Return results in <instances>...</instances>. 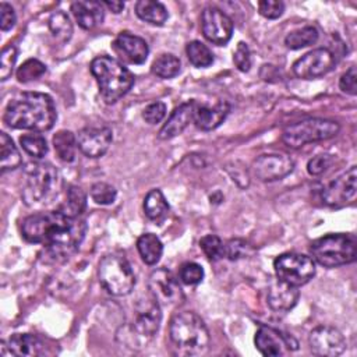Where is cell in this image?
<instances>
[{"mask_svg":"<svg viewBox=\"0 0 357 357\" xmlns=\"http://www.w3.org/2000/svg\"><path fill=\"white\" fill-rule=\"evenodd\" d=\"M22 237L28 243L42 244L47 252L59 258H68L81 244L86 233V223L63 212H38L26 216L21 226Z\"/></svg>","mask_w":357,"mask_h":357,"instance_id":"1","label":"cell"},{"mask_svg":"<svg viewBox=\"0 0 357 357\" xmlns=\"http://www.w3.org/2000/svg\"><path fill=\"white\" fill-rule=\"evenodd\" d=\"M57 119V112L53 99L42 92H22L8 102L3 120L17 130L47 131Z\"/></svg>","mask_w":357,"mask_h":357,"instance_id":"2","label":"cell"},{"mask_svg":"<svg viewBox=\"0 0 357 357\" xmlns=\"http://www.w3.org/2000/svg\"><path fill=\"white\" fill-rule=\"evenodd\" d=\"M169 337L183 356H204L211 343L209 331L201 317L192 311L176 312L169 322Z\"/></svg>","mask_w":357,"mask_h":357,"instance_id":"3","label":"cell"},{"mask_svg":"<svg viewBox=\"0 0 357 357\" xmlns=\"http://www.w3.org/2000/svg\"><path fill=\"white\" fill-rule=\"evenodd\" d=\"M89 68L98 82L99 93L107 105L116 103L134 85L132 73L121 61L110 56L95 57Z\"/></svg>","mask_w":357,"mask_h":357,"instance_id":"4","label":"cell"},{"mask_svg":"<svg viewBox=\"0 0 357 357\" xmlns=\"http://www.w3.org/2000/svg\"><path fill=\"white\" fill-rule=\"evenodd\" d=\"M314 259L325 268H337L356 261L357 240L349 233H331L310 245Z\"/></svg>","mask_w":357,"mask_h":357,"instance_id":"5","label":"cell"},{"mask_svg":"<svg viewBox=\"0 0 357 357\" xmlns=\"http://www.w3.org/2000/svg\"><path fill=\"white\" fill-rule=\"evenodd\" d=\"M60 188V174L57 169L46 162L29 165L25 172V181L21 197L25 205L32 206L49 202Z\"/></svg>","mask_w":357,"mask_h":357,"instance_id":"6","label":"cell"},{"mask_svg":"<svg viewBox=\"0 0 357 357\" xmlns=\"http://www.w3.org/2000/svg\"><path fill=\"white\" fill-rule=\"evenodd\" d=\"M340 131V124L328 119H305L289 124L282 131V141L291 149H298L307 144L326 141Z\"/></svg>","mask_w":357,"mask_h":357,"instance_id":"7","label":"cell"},{"mask_svg":"<svg viewBox=\"0 0 357 357\" xmlns=\"http://www.w3.org/2000/svg\"><path fill=\"white\" fill-rule=\"evenodd\" d=\"M98 278L100 286L116 297L130 294L135 286L134 271L127 258L120 254H107L100 259Z\"/></svg>","mask_w":357,"mask_h":357,"instance_id":"8","label":"cell"},{"mask_svg":"<svg viewBox=\"0 0 357 357\" xmlns=\"http://www.w3.org/2000/svg\"><path fill=\"white\" fill-rule=\"evenodd\" d=\"M273 269L279 280L300 287L314 278L315 262L305 254L284 252L273 261Z\"/></svg>","mask_w":357,"mask_h":357,"instance_id":"9","label":"cell"},{"mask_svg":"<svg viewBox=\"0 0 357 357\" xmlns=\"http://www.w3.org/2000/svg\"><path fill=\"white\" fill-rule=\"evenodd\" d=\"M336 57L326 47L314 49L293 63V73L301 79H314L326 75L335 68Z\"/></svg>","mask_w":357,"mask_h":357,"instance_id":"10","label":"cell"},{"mask_svg":"<svg viewBox=\"0 0 357 357\" xmlns=\"http://www.w3.org/2000/svg\"><path fill=\"white\" fill-rule=\"evenodd\" d=\"M357 192V167L351 166L349 170L333 178L321 191V199L331 208H340L351 202Z\"/></svg>","mask_w":357,"mask_h":357,"instance_id":"11","label":"cell"},{"mask_svg":"<svg viewBox=\"0 0 357 357\" xmlns=\"http://www.w3.org/2000/svg\"><path fill=\"white\" fill-rule=\"evenodd\" d=\"M148 287L159 305H174L184 298L178 279L166 268H159L149 275Z\"/></svg>","mask_w":357,"mask_h":357,"instance_id":"12","label":"cell"},{"mask_svg":"<svg viewBox=\"0 0 357 357\" xmlns=\"http://www.w3.org/2000/svg\"><path fill=\"white\" fill-rule=\"evenodd\" d=\"M254 342L258 351L266 357L284 356L289 351L296 350L298 346L297 340L290 335H286L282 331L268 325H259L255 332Z\"/></svg>","mask_w":357,"mask_h":357,"instance_id":"13","label":"cell"},{"mask_svg":"<svg viewBox=\"0 0 357 357\" xmlns=\"http://www.w3.org/2000/svg\"><path fill=\"white\" fill-rule=\"evenodd\" d=\"M233 21L218 7H206L201 14V31L205 39L209 42L223 46L233 35Z\"/></svg>","mask_w":357,"mask_h":357,"instance_id":"14","label":"cell"},{"mask_svg":"<svg viewBox=\"0 0 357 357\" xmlns=\"http://www.w3.org/2000/svg\"><path fill=\"white\" fill-rule=\"evenodd\" d=\"M310 349L322 357H336L346 350V339L342 332L329 325H319L310 332Z\"/></svg>","mask_w":357,"mask_h":357,"instance_id":"15","label":"cell"},{"mask_svg":"<svg viewBox=\"0 0 357 357\" xmlns=\"http://www.w3.org/2000/svg\"><path fill=\"white\" fill-rule=\"evenodd\" d=\"M294 160L286 153H264L252 163V173L261 181H276L290 174Z\"/></svg>","mask_w":357,"mask_h":357,"instance_id":"16","label":"cell"},{"mask_svg":"<svg viewBox=\"0 0 357 357\" xmlns=\"http://www.w3.org/2000/svg\"><path fill=\"white\" fill-rule=\"evenodd\" d=\"M113 141V131L107 126H88L78 131V149L88 158L103 156Z\"/></svg>","mask_w":357,"mask_h":357,"instance_id":"17","label":"cell"},{"mask_svg":"<svg viewBox=\"0 0 357 357\" xmlns=\"http://www.w3.org/2000/svg\"><path fill=\"white\" fill-rule=\"evenodd\" d=\"M162 322L160 305L151 296L146 300L137 303L134 308V319L131 324V331L142 337H152L159 331Z\"/></svg>","mask_w":357,"mask_h":357,"instance_id":"18","label":"cell"},{"mask_svg":"<svg viewBox=\"0 0 357 357\" xmlns=\"http://www.w3.org/2000/svg\"><path fill=\"white\" fill-rule=\"evenodd\" d=\"M113 47L124 60L131 64L145 63L149 54V47L145 39L127 31H123L116 36Z\"/></svg>","mask_w":357,"mask_h":357,"instance_id":"19","label":"cell"},{"mask_svg":"<svg viewBox=\"0 0 357 357\" xmlns=\"http://www.w3.org/2000/svg\"><path fill=\"white\" fill-rule=\"evenodd\" d=\"M195 107H197L195 100H187V102L178 105L172 112L167 121L159 130V132H158L159 139H172V138L180 135L187 128V126L194 120Z\"/></svg>","mask_w":357,"mask_h":357,"instance_id":"20","label":"cell"},{"mask_svg":"<svg viewBox=\"0 0 357 357\" xmlns=\"http://www.w3.org/2000/svg\"><path fill=\"white\" fill-rule=\"evenodd\" d=\"M230 112V105L226 100H219L215 105H198L194 113V124L202 131L218 128Z\"/></svg>","mask_w":357,"mask_h":357,"instance_id":"21","label":"cell"},{"mask_svg":"<svg viewBox=\"0 0 357 357\" xmlns=\"http://www.w3.org/2000/svg\"><path fill=\"white\" fill-rule=\"evenodd\" d=\"M298 297V287L278 279L268 290V305L272 311L287 312L297 304Z\"/></svg>","mask_w":357,"mask_h":357,"instance_id":"22","label":"cell"},{"mask_svg":"<svg viewBox=\"0 0 357 357\" xmlns=\"http://www.w3.org/2000/svg\"><path fill=\"white\" fill-rule=\"evenodd\" d=\"M8 353L11 356H26V357H36L47 354V346L45 342L32 333H15L8 337L7 346Z\"/></svg>","mask_w":357,"mask_h":357,"instance_id":"23","label":"cell"},{"mask_svg":"<svg viewBox=\"0 0 357 357\" xmlns=\"http://www.w3.org/2000/svg\"><path fill=\"white\" fill-rule=\"evenodd\" d=\"M71 13L82 29H92L105 18L103 4L93 0H79L71 4Z\"/></svg>","mask_w":357,"mask_h":357,"instance_id":"24","label":"cell"},{"mask_svg":"<svg viewBox=\"0 0 357 357\" xmlns=\"http://www.w3.org/2000/svg\"><path fill=\"white\" fill-rule=\"evenodd\" d=\"M137 250L146 265H155L163 254V244L156 234L144 233L137 240Z\"/></svg>","mask_w":357,"mask_h":357,"instance_id":"25","label":"cell"},{"mask_svg":"<svg viewBox=\"0 0 357 357\" xmlns=\"http://www.w3.org/2000/svg\"><path fill=\"white\" fill-rule=\"evenodd\" d=\"M134 8L139 20L152 25H163L169 17L166 7L160 1L139 0L135 3Z\"/></svg>","mask_w":357,"mask_h":357,"instance_id":"26","label":"cell"},{"mask_svg":"<svg viewBox=\"0 0 357 357\" xmlns=\"http://www.w3.org/2000/svg\"><path fill=\"white\" fill-rule=\"evenodd\" d=\"M144 212L153 222H162L167 216L169 204L159 188H153L145 195Z\"/></svg>","mask_w":357,"mask_h":357,"instance_id":"27","label":"cell"},{"mask_svg":"<svg viewBox=\"0 0 357 357\" xmlns=\"http://www.w3.org/2000/svg\"><path fill=\"white\" fill-rule=\"evenodd\" d=\"M53 148L60 160L70 163L75 159L77 137L68 130H60L53 135Z\"/></svg>","mask_w":357,"mask_h":357,"instance_id":"28","label":"cell"},{"mask_svg":"<svg viewBox=\"0 0 357 357\" xmlns=\"http://www.w3.org/2000/svg\"><path fill=\"white\" fill-rule=\"evenodd\" d=\"M86 208V194L85 191L78 187V185H70L66 191V199L60 205L59 211L73 216V218H79L82 212Z\"/></svg>","mask_w":357,"mask_h":357,"instance_id":"29","label":"cell"},{"mask_svg":"<svg viewBox=\"0 0 357 357\" xmlns=\"http://www.w3.org/2000/svg\"><path fill=\"white\" fill-rule=\"evenodd\" d=\"M21 165V155L13 139L6 134L0 132V172L6 173L14 170Z\"/></svg>","mask_w":357,"mask_h":357,"instance_id":"30","label":"cell"},{"mask_svg":"<svg viewBox=\"0 0 357 357\" xmlns=\"http://www.w3.org/2000/svg\"><path fill=\"white\" fill-rule=\"evenodd\" d=\"M152 73L163 79H169L176 77L181 70V61L172 53H163L158 56L151 67Z\"/></svg>","mask_w":357,"mask_h":357,"instance_id":"31","label":"cell"},{"mask_svg":"<svg viewBox=\"0 0 357 357\" xmlns=\"http://www.w3.org/2000/svg\"><path fill=\"white\" fill-rule=\"evenodd\" d=\"M318 36H319V32L315 26L305 25L303 28H298L287 33V36L284 38V45L289 49L297 50V49L314 45L318 40Z\"/></svg>","mask_w":357,"mask_h":357,"instance_id":"32","label":"cell"},{"mask_svg":"<svg viewBox=\"0 0 357 357\" xmlns=\"http://www.w3.org/2000/svg\"><path fill=\"white\" fill-rule=\"evenodd\" d=\"M47 22H49V29L56 40H59L61 43H66L70 40V38L73 35V24L64 11H61V10L54 11L50 15Z\"/></svg>","mask_w":357,"mask_h":357,"instance_id":"33","label":"cell"},{"mask_svg":"<svg viewBox=\"0 0 357 357\" xmlns=\"http://www.w3.org/2000/svg\"><path fill=\"white\" fill-rule=\"evenodd\" d=\"M185 54L188 61L198 68L209 67L213 63V53L211 49L199 40H191L185 46Z\"/></svg>","mask_w":357,"mask_h":357,"instance_id":"34","label":"cell"},{"mask_svg":"<svg viewBox=\"0 0 357 357\" xmlns=\"http://www.w3.org/2000/svg\"><path fill=\"white\" fill-rule=\"evenodd\" d=\"M20 144L22 149L35 159H40L47 153V142L42 134H38V132L24 134L20 138Z\"/></svg>","mask_w":357,"mask_h":357,"instance_id":"35","label":"cell"},{"mask_svg":"<svg viewBox=\"0 0 357 357\" xmlns=\"http://www.w3.org/2000/svg\"><path fill=\"white\" fill-rule=\"evenodd\" d=\"M46 73V66L38 59L25 60L17 70V78L20 82H31L40 78Z\"/></svg>","mask_w":357,"mask_h":357,"instance_id":"36","label":"cell"},{"mask_svg":"<svg viewBox=\"0 0 357 357\" xmlns=\"http://www.w3.org/2000/svg\"><path fill=\"white\" fill-rule=\"evenodd\" d=\"M199 247L211 261H219L225 257V243L216 234H206L199 240Z\"/></svg>","mask_w":357,"mask_h":357,"instance_id":"37","label":"cell"},{"mask_svg":"<svg viewBox=\"0 0 357 357\" xmlns=\"http://www.w3.org/2000/svg\"><path fill=\"white\" fill-rule=\"evenodd\" d=\"M91 198L95 204L98 205H110L116 201L117 197V190L105 181H98L95 184H92L91 190H89Z\"/></svg>","mask_w":357,"mask_h":357,"instance_id":"38","label":"cell"},{"mask_svg":"<svg viewBox=\"0 0 357 357\" xmlns=\"http://www.w3.org/2000/svg\"><path fill=\"white\" fill-rule=\"evenodd\" d=\"M178 279L187 286H195L204 279V269L197 262H185L178 269Z\"/></svg>","mask_w":357,"mask_h":357,"instance_id":"39","label":"cell"},{"mask_svg":"<svg viewBox=\"0 0 357 357\" xmlns=\"http://www.w3.org/2000/svg\"><path fill=\"white\" fill-rule=\"evenodd\" d=\"M251 252V245L241 238H231L225 244V257H227L230 261L244 258Z\"/></svg>","mask_w":357,"mask_h":357,"instance_id":"40","label":"cell"},{"mask_svg":"<svg viewBox=\"0 0 357 357\" xmlns=\"http://www.w3.org/2000/svg\"><path fill=\"white\" fill-rule=\"evenodd\" d=\"M17 56H18V52L14 45H10L3 49L1 61H0V79L1 81H6L11 75L13 68L17 61Z\"/></svg>","mask_w":357,"mask_h":357,"instance_id":"41","label":"cell"},{"mask_svg":"<svg viewBox=\"0 0 357 357\" xmlns=\"http://www.w3.org/2000/svg\"><path fill=\"white\" fill-rule=\"evenodd\" d=\"M284 11V3L279 0H262L258 3V13L268 18V20H276L279 18Z\"/></svg>","mask_w":357,"mask_h":357,"instance_id":"42","label":"cell"},{"mask_svg":"<svg viewBox=\"0 0 357 357\" xmlns=\"http://www.w3.org/2000/svg\"><path fill=\"white\" fill-rule=\"evenodd\" d=\"M233 61H234V66L243 73H247L251 68V52L247 43L244 42L237 43L236 50L233 53Z\"/></svg>","mask_w":357,"mask_h":357,"instance_id":"43","label":"cell"},{"mask_svg":"<svg viewBox=\"0 0 357 357\" xmlns=\"http://www.w3.org/2000/svg\"><path fill=\"white\" fill-rule=\"evenodd\" d=\"M165 116H166V105L163 102L149 103L142 112V119L148 124H158L163 120Z\"/></svg>","mask_w":357,"mask_h":357,"instance_id":"44","label":"cell"},{"mask_svg":"<svg viewBox=\"0 0 357 357\" xmlns=\"http://www.w3.org/2000/svg\"><path fill=\"white\" fill-rule=\"evenodd\" d=\"M339 88L342 89V92L353 96L357 93V73L354 66H351L349 70H346V73L342 74L339 79Z\"/></svg>","mask_w":357,"mask_h":357,"instance_id":"45","label":"cell"},{"mask_svg":"<svg viewBox=\"0 0 357 357\" xmlns=\"http://www.w3.org/2000/svg\"><path fill=\"white\" fill-rule=\"evenodd\" d=\"M332 163V156L331 155H317L312 159L308 160L307 163V172L311 176H319L322 174Z\"/></svg>","mask_w":357,"mask_h":357,"instance_id":"46","label":"cell"},{"mask_svg":"<svg viewBox=\"0 0 357 357\" xmlns=\"http://www.w3.org/2000/svg\"><path fill=\"white\" fill-rule=\"evenodd\" d=\"M17 17L14 8L8 3H0V26L1 31H10L15 25Z\"/></svg>","mask_w":357,"mask_h":357,"instance_id":"47","label":"cell"},{"mask_svg":"<svg viewBox=\"0 0 357 357\" xmlns=\"http://www.w3.org/2000/svg\"><path fill=\"white\" fill-rule=\"evenodd\" d=\"M103 6H106L112 13H114V14H119V13H121L123 11V8H124V3L123 1H119V0H114V1H103L102 3Z\"/></svg>","mask_w":357,"mask_h":357,"instance_id":"48","label":"cell"}]
</instances>
